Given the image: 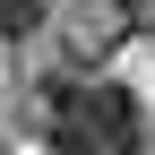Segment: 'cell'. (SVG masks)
I'll use <instances>...</instances> for the list:
<instances>
[{
  "instance_id": "cell-1",
  "label": "cell",
  "mask_w": 155,
  "mask_h": 155,
  "mask_svg": "<svg viewBox=\"0 0 155 155\" xmlns=\"http://www.w3.org/2000/svg\"><path fill=\"white\" fill-rule=\"evenodd\" d=\"M35 104H43V138L61 155H138V138H147L138 95L104 86V78H52Z\"/></svg>"
},
{
  "instance_id": "cell-2",
  "label": "cell",
  "mask_w": 155,
  "mask_h": 155,
  "mask_svg": "<svg viewBox=\"0 0 155 155\" xmlns=\"http://www.w3.org/2000/svg\"><path fill=\"white\" fill-rule=\"evenodd\" d=\"M43 26V0H0V43H26Z\"/></svg>"
}]
</instances>
